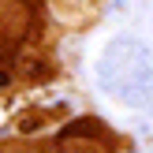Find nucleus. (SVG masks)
<instances>
[{"mask_svg": "<svg viewBox=\"0 0 153 153\" xmlns=\"http://www.w3.org/2000/svg\"><path fill=\"white\" fill-rule=\"evenodd\" d=\"M0 86H11V75L7 71H0Z\"/></svg>", "mask_w": 153, "mask_h": 153, "instance_id": "f257e3e1", "label": "nucleus"}]
</instances>
